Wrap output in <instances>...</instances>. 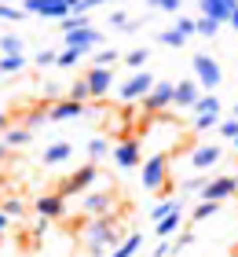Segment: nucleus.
<instances>
[{"label":"nucleus","instance_id":"f257e3e1","mask_svg":"<svg viewBox=\"0 0 238 257\" xmlns=\"http://www.w3.org/2000/svg\"><path fill=\"white\" fill-rule=\"evenodd\" d=\"M85 239H88V253H92V257H106V253H114V250L125 242L121 224H117V217H114V213L92 217V224H88V231H85Z\"/></svg>","mask_w":238,"mask_h":257},{"label":"nucleus","instance_id":"6ab92c4d","mask_svg":"<svg viewBox=\"0 0 238 257\" xmlns=\"http://www.w3.org/2000/svg\"><path fill=\"white\" fill-rule=\"evenodd\" d=\"M180 228H183V209H176V213H169L165 220H158V224H154V231H158V239H169V235H176Z\"/></svg>","mask_w":238,"mask_h":257},{"label":"nucleus","instance_id":"8fccbe9b","mask_svg":"<svg viewBox=\"0 0 238 257\" xmlns=\"http://www.w3.org/2000/svg\"><path fill=\"white\" fill-rule=\"evenodd\" d=\"M4 133H8V118L0 114V136H4Z\"/></svg>","mask_w":238,"mask_h":257},{"label":"nucleus","instance_id":"b1692460","mask_svg":"<svg viewBox=\"0 0 238 257\" xmlns=\"http://www.w3.org/2000/svg\"><path fill=\"white\" fill-rule=\"evenodd\" d=\"M194 114H198V118H201V114H220V99L212 96V92L198 96V103H194Z\"/></svg>","mask_w":238,"mask_h":257},{"label":"nucleus","instance_id":"09e8293b","mask_svg":"<svg viewBox=\"0 0 238 257\" xmlns=\"http://www.w3.org/2000/svg\"><path fill=\"white\" fill-rule=\"evenodd\" d=\"M103 4H110V0H85V8L92 11V8H103Z\"/></svg>","mask_w":238,"mask_h":257},{"label":"nucleus","instance_id":"cd10ccee","mask_svg":"<svg viewBox=\"0 0 238 257\" xmlns=\"http://www.w3.org/2000/svg\"><path fill=\"white\" fill-rule=\"evenodd\" d=\"M194 33H201V37H216V33H220V22H216V19H205V15H201V19L194 22Z\"/></svg>","mask_w":238,"mask_h":257},{"label":"nucleus","instance_id":"2f4dec72","mask_svg":"<svg viewBox=\"0 0 238 257\" xmlns=\"http://www.w3.org/2000/svg\"><path fill=\"white\" fill-rule=\"evenodd\" d=\"M22 125H26L30 133H33V128H41V125H48V110H30L26 118H22Z\"/></svg>","mask_w":238,"mask_h":257},{"label":"nucleus","instance_id":"6e6552de","mask_svg":"<svg viewBox=\"0 0 238 257\" xmlns=\"http://www.w3.org/2000/svg\"><path fill=\"white\" fill-rule=\"evenodd\" d=\"M154 88V74L150 70H139V74H132L121 85V92H117V99H125V103H136V99H143L147 92Z\"/></svg>","mask_w":238,"mask_h":257},{"label":"nucleus","instance_id":"4468645a","mask_svg":"<svg viewBox=\"0 0 238 257\" xmlns=\"http://www.w3.org/2000/svg\"><path fill=\"white\" fill-rule=\"evenodd\" d=\"M234 11H238V0H201V15H205V19H216L220 26L234 15Z\"/></svg>","mask_w":238,"mask_h":257},{"label":"nucleus","instance_id":"37998d69","mask_svg":"<svg viewBox=\"0 0 238 257\" xmlns=\"http://www.w3.org/2000/svg\"><path fill=\"white\" fill-rule=\"evenodd\" d=\"M55 55H59V52H52V48L37 52V66H55Z\"/></svg>","mask_w":238,"mask_h":257},{"label":"nucleus","instance_id":"393cba45","mask_svg":"<svg viewBox=\"0 0 238 257\" xmlns=\"http://www.w3.org/2000/svg\"><path fill=\"white\" fill-rule=\"evenodd\" d=\"M147 63H150V52H147V48H132V52L125 55V66H128V70H136V74H139V70L147 66Z\"/></svg>","mask_w":238,"mask_h":257},{"label":"nucleus","instance_id":"6e6d98bb","mask_svg":"<svg viewBox=\"0 0 238 257\" xmlns=\"http://www.w3.org/2000/svg\"><path fill=\"white\" fill-rule=\"evenodd\" d=\"M234 147H238V136H234Z\"/></svg>","mask_w":238,"mask_h":257},{"label":"nucleus","instance_id":"c9c22d12","mask_svg":"<svg viewBox=\"0 0 238 257\" xmlns=\"http://www.w3.org/2000/svg\"><path fill=\"white\" fill-rule=\"evenodd\" d=\"M66 99H74V103H85V99H88V85H85V77H81L77 85L70 88V96H66Z\"/></svg>","mask_w":238,"mask_h":257},{"label":"nucleus","instance_id":"ea45409f","mask_svg":"<svg viewBox=\"0 0 238 257\" xmlns=\"http://www.w3.org/2000/svg\"><path fill=\"white\" fill-rule=\"evenodd\" d=\"M176 33H183V37H190L194 33V19H176V26H172Z\"/></svg>","mask_w":238,"mask_h":257},{"label":"nucleus","instance_id":"ddd939ff","mask_svg":"<svg viewBox=\"0 0 238 257\" xmlns=\"http://www.w3.org/2000/svg\"><path fill=\"white\" fill-rule=\"evenodd\" d=\"M85 114V103H74V99H55L48 107V121H74Z\"/></svg>","mask_w":238,"mask_h":257},{"label":"nucleus","instance_id":"2eb2a0df","mask_svg":"<svg viewBox=\"0 0 238 257\" xmlns=\"http://www.w3.org/2000/svg\"><path fill=\"white\" fill-rule=\"evenodd\" d=\"M110 206H114V195H110V191H88V195H85V202H81V209H85L88 217H103V213H110Z\"/></svg>","mask_w":238,"mask_h":257},{"label":"nucleus","instance_id":"5fc2aeb1","mask_svg":"<svg viewBox=\"0 0 238 257\" xmlns=\"http://www.w3.org/2000/svg\"><path fill=\"white\" fill-rule=\"evenodd\" d=\"M234 114H238V103H234Z\"/></svg>","mask_w":238,"mask_h":257},{"label":"nucleus","instance_id":"473e14b6","mask_svg":"<svg viewBox=\"0 0 238 257\" xmlns=\"http://www.w3.org/2000/svg\"><path fill=\"white\" fill-rule=\"evenodd\" d=\"M0 19L4 22H19V19H26V11L15 8V4H0Z\"/></svg>","mask_w":238,"mask_h":257},{"label":"nucleus","instance_id":"864d4df0","mask_svg":"<svg viewBox=\"0 0 238 257\" xmlns=\"http://www.w3.org/2000/svg\"><path fill=\"white\" fill-rule=\"evenodd\" d=\"M0 4H15V0H0Z\"/></svg>","mask_w":238,"mask_h":257},{"label":"nucleus","instance_id":"58836bf2","mask_svg":"<svg viewBox=\"0 0 238 257\" xmlns=\"http://www.w3.org/2000/svg\"><path fill=\"white\" fill-rule=\"evenodd\" d=\"M128 22H132V19H128L125 11H110V26H114V30H125Z\"/></svg>","mask_w":238,"mask_h":257},{"label":"nucleus","instance_id":"c03bdc74","mask_svg":"<svg viewBox=\"0 0 238 257\" xmlns=\"http://www.w3.org/2000/svg\"><path fill=\"white\" fill-rule=\"evenodd\" d=\"M220 133L227 136V140H234L238 136V121H220Z\"/></svg>","mask_w":238,"mask_h":257},{"label":"nucleus","instance_id":"c756f323","mask_svg":"<svg viewBox=\"0 0 238 257\" xmlns=\"http://www.w3.org/2000/svg\"><path fill=\"white\" fill-rule=\"evenodd\" d=\"M88 63H92V66H103V70H110V63H117V52H114V48H103V52H95Z\"/></svg>","mask_w":238,"mask_h":257},{"label":"nucleus","instance_id":"a19ab883","mask_svg":"<svg viewBox=\"0 0 238 257\" xmlns=\"http://www.w3.org/2000/svg\"><path fill=\"white\" fill-rule=\"evenodd\" d=\"M201 188H205V180H201V177H187L180 184V191H201Z\"/></svg>","mask_w":238,"mask_h":257},{"label":"nucleus","instance_id":"f3484780","mask_svg":"<svg viewBox=\"0 0 238 257\" xmlns=\"http://www.w3.org/2000/svg\"><path fill=\"white\" fill-rule=\"evenodd\" d=\"M198 96H201L198 81H194V77H187V81H180V85H176L172 107H194V103H198Z\"/></svg>","mask_w":238,"mask_h":257},{"label":"nucleus","instance_id":"5701e85b","mask_svg":"<svg viewBox=\"0 0 238 257\" xmlns=\"http://www.w3.org/2000/svg\"><path fill=\"white\" fill-rule=\"evenodd\" d=\"M22 48H26V44H22L19 33H4V37H0V55H22Z\"/></svg>","mask_w":238,"mask_h":257},{"label":"nucleus","instance_id":"72a5a7b5","mask_svg":"<svg viewBox=\"0 0 238 257\" xmlns=\"http://www.w3.org/2000/svg\"><path fill=\"white\" fill-rule=\"evenodd\" d=\"M81 26H88V19H85V15H66L63 22H59V30H63V33H70V30H81Z\"/></svg>","mask_w":238,"mask_h":257},{"label":"nucleus","instance_id":"f8f14e48","mask_svg":"<svg viewBox=\"0 0 238 257\" xmlns=\"http://www.w3.org/2000/svg\"><path fill=\"white\" fill-rule=\"evenodd\" d=\"M33 209H37V217H44V220H59V217L66 213V198L59 195V191H52V195H41Z\"/></svg>","mask_w":238,"mask_h":257},{"label":"nucleus","instance_id":"de8ad7c7","mask_svg":"<svg viewBox=\"0 0 238 257\" xmlns=\"http://www.w3.org/2000/svg\"><path fill=\"white\" fill-rule=\"evenodd\" d=\"M8 220H11V217L4 213V209H0V239H4V231H8Z\"/></svg>","mask_w":238,"mask_h":257},{"label":"nucleus","instance_id":"0eeeda50","mask_svg":"<svg viewBox=\"0 0 238 257\" xmlns=\"http://www.w3.org/2000/svg\"><path fill=\"white\" fill-rule=\"evenodd\" d=\"M99 41H103V33L92 30V26H81V30L63 33V44H66V48H74V52H81V55H88L92 48H99Z\"/></svg>","mask_w":238,"mask_h":257},{"label":"nucleus","instance_id":"e433bc0d","mask_svg":"<svg viewBox=\"0 0 238 257\" xmlns=\"http://www.w3.org/2000/svg\"><path fill=\"white\" fill-rule=\"evenodd\" d=\"M216 125H220V114H201V118L194 121L198 133H205V128H216Z\"/></svg>","mask_w":238,"mask_h":257},{"label":"nucleus","instance_id":"4c0bfd02","mask_svg":"<svg viewBox=\"0 0 238 257\" xmlns=\"http://www.w3.org/2000/svg\"><path fill=\"white\" fill-rule=\"evenodd\" d=\"M0 209H4V213H8V217H22V213H26V206H22V202H19V198H8V202H4V206H0Z\"/></svg>","mask_w":238,"mask_h":257},{"label":"nucleus","instance_id":"1a4fd4ad","mask_svg":"<svg viewBox=\"0 0 238 257\" xmlns=\"http://www.w3.org/2000/svg\"><path fill=\"white\" fill-rule=\"evenodd\" d=\"M234 195H238L234 177H212V180H205V188H201V202H223V198H234Z\"/></svg>","mask_w":238,"mask_h":257},{"label":"nucleus","instance_id":"a878e982","mask_svg":"<svg viewBox=\"0 0 238 257\" xmlns=\"http://www.w3.org/2000/svg\"><path fill=\"white\" fill-rule=\"evenodd\" d=\"M176 209H183V206L176 202V198H165V202H158V206L150 209V220H154V224H158V220H165L169 213H176Z\"/></svg>","mask_w":238,"mask_h":257},{"label":"nucleus","instance_id":"a18cd8bd","mask_svg":"<svg viewBox=\"0 0 238 257\" xmlns=\"http://www.w3.org/2000/svg\"><path fill=\"white\" fill-rule=\"evenodd\" d=\"M190 242H194V235H190V231H183V235H176V250H187Z\"/></svg>","mask_w":238,"mask_h":257},{"label":"nucleus","instance_id":"f03ea898","mask_svg":"<svg viewBox=\"0 0 238 257\" xmlns=\"http://www.w3.org/2000/svg\"><path fill=\"white\" fill-rule=\"evenodd\" d=\"M169 184V151H154L143 162V188L147 191H161Z\"/></svg>","mask_w":238,"mask_h":257},{"label":"nucleus","instance_id":"f704fd0d","mask_svg":"<svg viewBox=\"0 0 238 257\" xmlns=\"http://www.w3.org/2000/svg\"><path fill=\"white\" fill-rule=\"evenodd\" d=\"M158 41H161V44H169V48H180L187 37H183V33H176V30H165V33H158Z\"/></svg>","mask_w":238,"mask_h":257},{"label":"nucleus","instance_id":"dca6fc26","mask_svg":"<svg viewBox=\"0 0 238 257\" xmlns=\"http://www.w3.org/2000/svg\"><path fill=\"white\" fill-rule=\"evenodd\" d=\"M70 155H74V144L70 140H55V144H48L41 151V162L44 166H63V162H70Z\"/></svg>","mask_w":238,"mask_h":257},{"label":"nucleus","instance_id":"9b49d317","mask_svg":"<svg viewBox=\"0 0 238 257\" xmlns=\"http://www.w3.org/2000/svg\"><path fill=\"white\" fill-rule=\"evenodd\" d=\"M110 155H114V162H117V169H136V166H143V151H139L136 140H121Z\"/></svg>","mask_w":238,"mask_h":257},{"label":"nucleus","instance_id":"49530a36","mask_svg":"<svg viewBox=\"0 0 238 257\" xmlns=\"http://www.w3.org/2000/svg\"><path fill=\"white\" fill-rule=\"evenodd\" d=\"M169 250H172V246H169V242H165V239H161V242H158V246H154V257H165V253H169Z\"/></svg>","mask_w":238,"mask_h":257},{"label":"nucleus","instance_id":"603ef678","mask_svg":"<svg viewBox=\"0 0 238 257\" xmlns=\"http://www.w3.org/2000/svg\"><path fill=\"white\" fill-rule=\"evenodd\" d=\"M4 158H8V147H4V144H0V162H4Z\"/></svg>","mask_w":238,"mask_h":257},{"label":"nucleus","instance_id":"7c9ffc66","mask_svg":"<svg viewBox=\"0 0 238 257\" xmlns=\"http://www.w3.org/2000/svg\"><path fill=\"white\" fill-rule=\"evenodd\" d=\"M216 213H220V202H198V209L190 217H194V220H209V217H216Z\"/></svg>","mask_w":238,"mask_h":257},{"label":"nucleus","instance_id":"a211bd4d","mask_svg":"<svg viewBox=\"0 0 238 257\" xmlns=\"http://www.w3.org/2000/svg\"><path fill=\"white\" fill-rule=\"evenodd\" d=\"M216 162H220V147H212V144L194 147V155H190V166H194L198 173H201V169H209V166H216Z\"/></svg>","mask_w":238,"mask_h":257},{"label":"nucleus","instance_id":"423d86ee","mask_svg":"<svg viewBox=\"0 0 238 257\" xmlns=\"http://www.w3.org/2000/svg\"><path fill=\"white\" fill-rule=\"evenodd\" d=\"M22 11H26V15H41V19L63 22V19L70 15V0H26Z\"/></svg>","mask_w":238,"mask_h":257},{"label":"nucleus","instance_id":"aec40b11","mask_svg":"<svg viewBox=\"0 0 238 257\" xmlns=\"http://www.w3.org/2000/svg\"><path fill=\"white\" fill-rule=\"evenodd\" d=\"M30 140H33V133H30L26 125H15V128L8 125V133L0 136V144H4V147H26Z\"/></svg>","mask_w":238,"mask_h":257},{"label":"nucleus","instance_id":"20e7f679","mask_svg":"<svg viewBox=\"0 0 238 257\" xmlns=\"http://www.w3.org/2000/svg\"><path fill=\"white\" fill-rule=\"evenodd\" d=\"M190 66H194V81H198V88H205V92H212L223 81V74H220V63L212 59V55H194V59H190Z\"/></svg>","mask_w":238,"mask_h":257},{"label":"nucleus","instance_id":"c85d7f7f","mask_svg":"<svg viewBox=\"0 0 238 257\" xmlns=\"http://www.w3.org/2000/svg\"><path fill=\"white\" fill-rule=\"evenodd\" d=\"M106 151H110V144H106L103 136H95V140H88V162H99Z\"/></svg>","mask_w":238,"mask_h":257},{"label":"nucleus","instance_id":"39448f33","mask_svg":"<svg viewBox=\"0 0 238 257\" xmlns=\"http://www.w3.org/2000/svg\"><path fill=\"white\" fill-rule=\"evenodd\" d=\"M172 96H176L172 81H154V88L143 96V110H147V114H165L172 107Z\"/></svg>","mask_w":238,"mask_h":257},{"label":"nucleus","instance_id":"79ce46f5","mask_svg":"<svg viewBox=\"0 0 238 257\" xmlns=\"http://www.w3.org/2000/svg\"><path fill=\"white\" fill-rule=\"evenodd\" d=\"M147 4H154L158 11H180V0H147Z\"/></svg>","mask_w":238,"mask_h":257},{"label":"nucleus","instance_id":"4be33fe9","mask_svg":"<svg viewBox=\"0 0 238 257\" xmlns=\"http://www.w3.org/2000/svg\"><path fill=\"white\" fill-rule=\"evenodd\" d=\"M22 70H26V55H0V77L22 74Z\"/></svg>","mask_w":238,"mask_h":257},{"label":"nucleus","instance_id":"412c9836","mask_svg":"<svg viewBox=\"0 0 238 257\" xmlns=\"http://www.w3.org/2000/svg\"><path fill=\"white\" fill-rule=\"evenodd\" d=\"M139 246H143V235H139V231H132V235H125L121 246H117L114 253H106V257H136V253H139Z\"/></svg>","mask_w":238,"mask_h":257},{"label":"nucleus","instance_id":"7ed1b4c3","mask_svg":"<svg viewBox=\"0 0 238 257\" xmlns=\"http://www.w3.org/2000/svg\"><path fill=\"white\" fill-rule=\"evenodd\" d=\"M95 177H99V169H95V162H88V166L74 169L66 180H59V195L63 198H74V195H88V188L95 184Z\"/></svg>","mask_w":238,"mask_h":257},{"label":"nucleus","instance_id":"9d476101","mask_svg":"<svg viewBox=\"0 0 238 257\" xmlns=\"http://www.w3.org/2000/svg\"><path fill=\"white\" fill-rule=\"evenodd\" d=\"M85 85H88V99H103L106 92L114 88V70L92 66V70H88V77H85Z\"/></svg>","mask_w":238,"mask_h":257},{"label":"nucleus","instance_id":"3c124183","mask_svg":"<svg viewBox=\"0 0 238 257\" xmlns=\"http://www.w3.org/2000/svg\"><path fill=\"white\" fill-rule=\"evenodd\" d=\"M227 22H231V26H234V33H238V11H234V15H231Z\"/></svg>","mask_w":238,"mask_h":257},{"label":"nucleus","instance_id":"bb28decb","mask_svg":"<svg viewBox=\"0 0 238 257\" xmlns=\"http://www.w3.org/2000/svg\"><path fill=\"white\" fill-rule=\"evenodd\" d=\"M81 59H85V55H81V52H74V48H63V52L55 55V66H63V70H70V66H77Z\"/></svg>","mask_w":238,"mask_h":257}]
</instances>
